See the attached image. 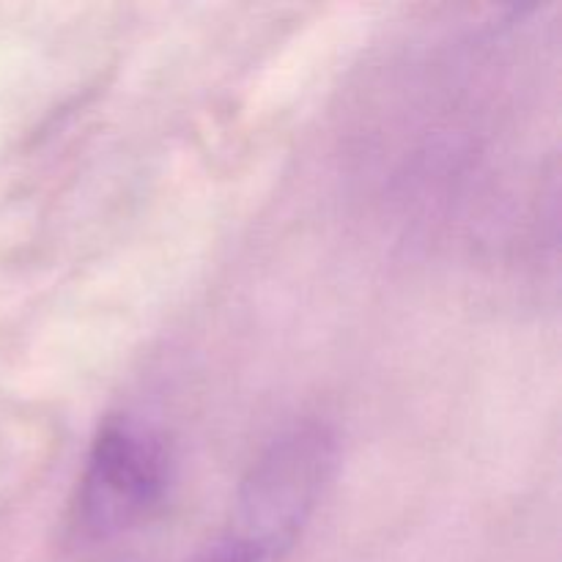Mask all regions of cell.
I'll return each instance as SVG.
<instances>
[{"mask_svg": "<svg viewBox=\"0 0 562 562\" xmlns=\"http://www.w3.org/2000/svg\"><path fill=\"white\" fill-rule=\"evenodd\" d=\"M338 467V434L302 420L272 439L241 477L225 530L261 562H283L316 516Z\"/></svg>", "mask_w": 562, "mask_h": 562, "instance_id": "obj_1", "label": "cell"}, {"mask_svg": "<svg viewBox=\"0 0 562 562\" xmlns=\"http://www.w3.org/2000/svg\"><path fill=\"white\" fill-rule=\"evenodd\" d=\"M173 456L157 428L110 417L93 437L69 505L71 536L110 541L146 525L170 492Z\"/></svg>", "mask_w": 562, "mask_h": 562, "instance_id": "obj_2", "label": "cell"}, {"mask_svg": "<svg viewBox=\"0 0 562 562\" xmlns=\"http://www.w3.org/2000/svg\"><path fill=\"white\" fill-rule=\"evenodd\" d=\"M190 562H261V560L252 558L247 549L236 547V543L228 541L225 536H217L212 543H209V547H203Z\"/></svg>", "mask_w": 562, "mask_h": 562, "instance_id": "obj_3", "label": "cell"}]
</instances>
